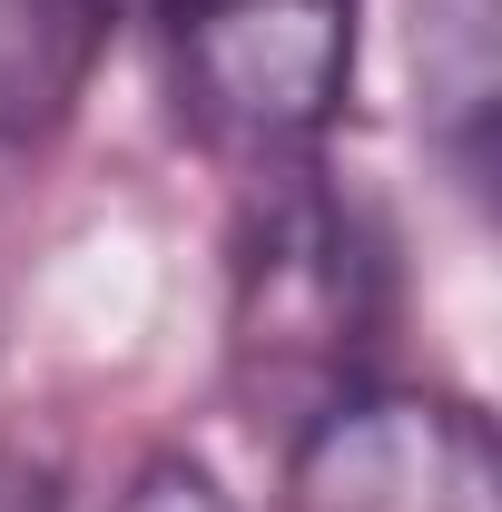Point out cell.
<instances>
[{
	"instance_id": "6da1fadb",
	"label": "cell",
	"mask_w": 502,
	"mask_h": 512,
	"mask_svg": "<svg viewBox=\"0 0 502 512\" xmlns=\"http://www.w3.org/2000/svg\"><path fill=\"white\" fill-rule=\"evenodd\" d=\"M247 247H237V375L306 434L325 404L365 394L384 335V256L355 207L306 188V168H266Z\"/></svg>"
},
{
	"instance_id": "7a4b0ae2",
	"label": "cell",
	"mask_w": 502,
	"mask_h": 512,
	"mask_svg": "<svg viewBox=\"0 0 502 512\" xmlns=\"http://www.w3.org/2000/svg\"><path fill=\"white\" fill-rule=\"evenodd\" d=\"M168 89L207 148L296 168L345 109L355 0H158Z\"/></svg>"
},
{
	"instance_id": "3957f363",
	"label": "cell",
	"mask_w": 502,
	"mask_h": 512,
	"mask_svg": "<svg viewBox=\"0 0 502 512\" xmlns=\"http://www.w3.org/2000/svg\"><path fill=\"white\" fill-rule=\"evenodd\" d=\"M286 512H502L493 424L453 394L365 384L296 434Z\"/></svg>"
},
{
	"instance_id": "277c9868",
	"label": "cell",
	"mask_w": 502,
	"mask_h": 512,
	"mask_svg": "<svg viewBox=\"0 0 502 512\" xmlns=\"http://www.w3.org/2000/svg\"><path fill=\"white\" fill-rule=\"evenodd\" d=\"M138 10H158V0H0V148L60 119L89 60L109 50V30Z\"/></svg>"
},
{
	"instance_id": "5b68a950",
	"label": "cell",
	"mask_w": 502,
	"mask_h": 512,
	"mask_svg": "<svg viewBox=\"0 0 502 512\" xmlns=\"http://www.w3.org/2000/svg\"><path fill=\"white\" fill-rule=\"evenodd\" d=\"M109 512H237V503H227V493H217L197 463H148V473H138Z\"/></svg>"
}]
</instances>
